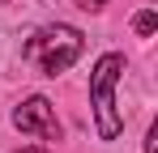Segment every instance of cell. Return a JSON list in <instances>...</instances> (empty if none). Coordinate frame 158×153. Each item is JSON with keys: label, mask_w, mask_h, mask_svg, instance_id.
<instances>
[{"label": "cell", "mask_w": 158, "mask_h": 153, "mask_svg": "<svg viewBox=\"0 0 158 153\" xmlns=\"http://www.w3.org/2000/svg\"><path fill=\"white\" fill-rule=\"evenodd\" d=\"M81 47H85L81 30L56 22V26H43V30L26 43V60L39 64L43 76H60V73H69V68L81 60Z\"/></svg>", "instance_id": "1"}, {"label": "cell", "mask_w": 158, "mask_h": 153, "mask_svg": "<svg viewBox=\"0 0 158 153\" xmlns=\"http://www.w3.org/2000/svg\"><path fill=\"white\" fill-rule=\"evenodd\" d=\"M124 73V55H103L94 64V76H90V98H94V119H98V136L103 140H115L124 132V119L115 111V81Z\"/></svg>", "instance_id": "2"}, {"label": "cell", "mask_w": 158, "mask_h": 153, "mask_svg": "<svg viewBox=\"0 0 158 153\" xmlns=\"http://www.w3.org/2000/svg\"><path fill=\"white\" fill-rule=\"evenodd\" d=\"M13 128H17V132H34V136H43V140H60V119H56V106L43 98V94L26 98L17 111H13Z\"/></svg>", "instance_id": "3"}, {"label": "cell", "mask_w": 158, "mask_h": 153, "mask_svg": "<svg viewBox=\"0 0 158 153\" xmlns=\"http://www.w3.org/2000/svg\"><path fill=\"white\" fill-rule=\"evenodd\" d=\"M132 30H137V34H154V30H158V17L150 13V9H141V13L132 17Z\"/></svg>", "instance_id": "4"}, {"label": "cell", "mask_w": 158, "mask_h": 153, "mask_svg": "<svg viewBox=\"0 0 158 153\" xmlns=\"http://www.w3.org/2000/svg\"><path fill=\"white\" fill-rule=\"evenodd\" d=\"M77 4H81V9H103L107 0H77Z\"/></svg>", "instance_id": "5"}, {"label": "cell", "mask_w": 158, "mask_h": 153, "mask_svg": "<svg viewBox=\"0 0 158 153\" xmlns=\"http://www.w3.org/2000/svg\"><path fill=\"white\" fill-rule=\"evenodd\" d=\"M17 153H52V149H17Z\"/></svg>", "instance_id": "6"}, {"label": "cell", "mask_w": 158, "mask_h": 153, "mask_svg": "<svg viewBox=\"0 0 158 153\" xmlns=\"http://www.w3.org/2000/svg\"><path fill=\"white\" fill-rule=\"evenodd\" d=\"M0 4H4V0H0Z\"/></svg>", "instance_id": "7"}]
</instances>
